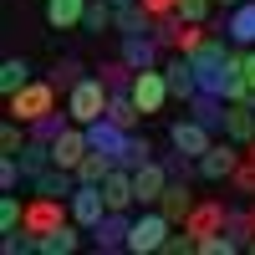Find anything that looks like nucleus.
Here are the masks:
<instances>
[{"instance_id":"nucleus-10","label":"nucleus","mask_w":255,"mask_h":255,"mask_svg":"<svg viewBox=\"0 0 255 255\" xmlns=\"http://www.w3.org/2000/svg\"><path fill=\"white\" fill-rule=\"evenodd\" d=\"M163 82H168V92H174L179 102H194L199 97V77H194V61H189L184 51H174L163 61Z\"/></svg>"},{"instance_id":"nucleus-37","label":"nucleus","mask_w":255,"mask_h":255,"mask_svg":"<svg viewBox=\"0 0 255 255\" xmlns=\"http://www.w3.org/2000/svg\"><path fill=\"white\" fill-rule=\"evenodd\" d=\"M209 10H215V0H179L184 20H209Z\"/></svg>"},{"instance_id":"nucleus-24","label":"nucleus","mask_w":255,"mask_h":255,"mask_svg":"<svg viewBox=\"0 0 255 255\" xmlns=\"http://www.w3.org/2000/svg\"><path fill=\"white\" fill-rule=\"evenodd\" d=\"M26 82H31V61L26 56H5V61H0V92H20V87H26Z\"/></svg>"},{"instance_id":"nucleus-21","label":"nucleus","mask_w":255,"mask_h":255,"mask_svg":"<svg viewBox=\"0 0 255 255\" xmlns=\"http://www.w3.org/2000/svg\"><path fill=\"white\" fill-rule=\"evenodd\" d=\"M108 118H113L118 128H128V133H138V123H143L148 113L133 102V92H113V97H108Z\"/></svg>"},{"instance_id":"nucleus-19","label":"nucleus","mask_w":255,"mask_h":255,"mask_svg":"<svg viewBox=\"0 0 255 255\" xmlns=\"http://www.w3.org/2000/svg\"><path fill=\"white\" fill-rule=\"evenodd\" d=\"M225 113H230V102L225 97H209V92H199L194 102H189V118H199L209 133H225Z\"/></svg>"},{"instance_id":"nucleus-20","label":"nucleus","mask_w":255,"mask_h":255,"mask_svg":"<svg viewBox=\"0 0 255 255\" xmlns=\"http://www.w3.org/2000/svg\"><path fill=\"white\" fill-rule=\"evenodd\" d=\"M36 184V194H51V199H72L77 194V174H72V168H46V174H41V179H31Z\"/></svg>"},{"instance_id":"nucleus-25","label":"nucleus","mask_w":255,"mask_h":255,"mask_svg":"<svg viewBox=\"0 0 255 255\" xmlns=\"http://www.w3.org/2000/svg\"><path fill=\"white\" fill-rule=\"evenodd\" d=\"M97 77H102V87H108V92H133V77H138V72L118 56V61H102Z\"/></svg>"},{"instance_id":"nucleus-26","label":"nucleus","mask_w":255,"mask_h":255,"mask_svg":"<svg viewBox=\"0 0 255 255\" xmlns=\"http://www.w3.org/2000/svg\"><path fill=\"white\" fill-rule=\"evenodd\" d=\"M113 15H118V5H113V0H87L82 31H87V36H102V31H113Z\"/></svg>"},{"instance_id":"nucleus-40","label":"nucleus","mask_w":255,"mask_h":255,"mask_svg":"<svg viewBox=\"0 0 255 255\" xmlns=\"http://www.w3.org/2000/svg\"><path fill=\"white\" fill-rule=\"evenodd\" d=\"M215 5H225V10H235V5H240V0H215Z\"/></svg>"},{"instance_id":"nucleus-38","label":"nucleus","mask_w":255,"mask_h":255,"mask_svg":"<svg viewBox=\"0 0 255 255\" xmlns=\"http://www.w3.org/2000/svg\"><path fill=\"white\" fill-rule=\"evenodd\" d=\"M143 5L153 10V20H158V15H179V0H143Z\"/></svg>"},{"instance_id":"nucleus-4","label":"nucleus","mask_w":255,"mask_h":255,"mask_svg":"<svg viewBox=\"0 0 255 255\" xmlns=\"http://www.w3.org/2000/svg\"><path fill=\"white\" fill-rule=\"evenodd\" d=\"M240 158H245V148H240L235 138L209 143V153L199 158V179H209V184H230V174L240 168Z\"/></svg>"},{"instance_id":"nucleus-2","label":"nucleus","mask_w":255,"mask_h":255,"mask_svg":"<svg viewBox=\"0 0 255 255\" xmlns=\"http://www.w3.org/2000/svg\"><path fill=\"white\" fill-rule=\"evenodd\" d=\"M56 108V82L46 77V82H26L20 92H10L5 97V113L10 118H20V123H36V118H46Z\"/></svg>"},{"instance_id":"nucleus-32","label":"nucleus","mask_w":255,"mask_h":255,"mask_svg":"<svg viewBox=\"0 0 255 255\" xmlns=\"http://www.w3.org/2000/svg\"><path fill=\"white\" fill-rule=\"evenodd\" d=\"M148 158H153V143H148L143 133H133V138H128V153L118 158V168H138V163H148Z\"/></svg>"},{"instance_id":"nucleus-17","label":"nucleus","mask_w":255,"mask_h":255,"mask_svg":"<svg viewBox=\"0 0 255 255\" xmlns=\"http://www.w3.org/2000/svg\"><path fill=\"white\" fill-rule=\"evenodd\" d=\"M102 194H108V209H133L138 194H133V168H118L113 163V174L102 179Z\"/></svg>"},{"instance_id":"nucleus-12","label":"nucleus","mask_w":255,"mask_h":255,"mask_svg":"<svg viewBox=\"0 0 255 255\" xmlns=\"http://www.w3.org/2000/svg\"><path fill=\"white\" fill-rule=\"evenodd\" d=\"M128 138H133V133H128V128H118L113 118H97V123H87V143L97 148V153H108L113 163L128 153Z\"/></svg>"},{"instance_id":"nucleus-33","label":"nucleus","mask_w":255,"mask_h":255,"mask_svg":"<svg viewBox=\"0 0 255 255\" xmlns=\"http://www.w3.org/2000/svg\"><path fill=\"white\" fill-rule=\"evenodd\" d=\"M26 143H31V133H20V118H5V128H0V153H20Z\"/></svg>"},{"instance_id":"nucleus-1","label":"nucleus","mask_w":255,"mask_h":255,"mask_svg":"<svg viewBox=\"0 0 255 255\" xmlns=\"http://www.w3.org/2000/svg\"><path fill=\"white\" fill-rule=\"evenodd\" d=\"M168 230H174V220H168L158 204H143V215L133 220V235H128V250L133 255H158L163 240H168Z\"/></svg>"},{"instance_id":"nucleus-27","label":"nucleus","mask_w":255,"mask_h":255,"mask_svg":"<svg viewBox=\"0 0 255 255\" xmlns=\"http://www.w3.org/2000/svg\"><path fill=\"white\" fill-rule=\"evenodd\" d=\"M31 128V138H41V143H56L61 133H67V128H72V113H46V118H36V123H26Z\"/></svg>"},{"instance_id":"nucleus-3","label":"nucleus","mask_w":255,"mask_h":255,"mask_svg":"<svg viewBox=\"0 0 255 255\" xmlns=\"http://www.w3.org/2000/svg\"><path fill=\"white\" fill-rule=\"evenodd\" d=\"M108 87H102V77H82L77 87L67 92V113H72V123H97V118H108Z\"/></svg>"},{"instance_id":"nucleus-16","label":"nucleus","mask_w":255,"mask_h":255,"mask_svg":"<svg viewBox=\"0 0 255 255\" xmlns=\"http://www.w3.org/2000/svg\"><path fill=\"white\" fill-rule=\"evenodd\" d=\"M158 51H163V46H158L153 36H123V51H118V56H123L133 72H148V67H158Z\"/></svg>"},{"instance_id":"nucleus-14","label":"nucleus","mask_w":255,"mask_h":255,"mask_svg":"<svg viewBox=\"0 0 255 255\" xmlns=\"http://www.w3.org/2000/svg\"><path fill=\"white\" fill-rule=\"evenodd\" d=\"M194 204H199V199H194V189H189V179H168V189L158 194V209H163V215L174 220V225H184Z\"/></svg>"},{"instance_id":"nucleus-7","label":"nucleus","mask_w":255,"mask_h":255,"mask_svg":"<svg viewBox=\"0 0 255 255\" xmlns=\"http://www.w3.org/2000/svg\"><path fill=\"white\" fill-rule=\"evenodd\" d=\"M168 143H174L179 153H189V158H204L209 143H215V133H209L199 118H179L174 128H168Z\"/></svg>"},{"instance_id":"nucleus-41","label":"nucleus","mask_w":255,"mask_h":255,"mask_svg":"<svg viewBox=\"0 0 255 255\" xmlns=\"http://www.w3.org/2000/svg\"><path fill=\"white\" fill-rule=\"evenodd\" d=\"M113 5H133V0H113Z\"/></svg>"},{"instance_id":"nucleus-5","label":"nucleus","mask_w":255,"mask_h":255,"mask_svg":"<svg viewBox=\"0 0 255 255\" xmlns=\"http://www.w3.org/2000/svg\"><path fill=\"white\" fill-rule=\"evenodd\" d=\"M72 220V204L67 199H51V194H36L26 204V225L20 230H31V235H51V230H61Z\"/></svg>"},{"instance_id":"nucleus-22","label":"nucleus","mask_w":255,"mask_h":255,"mask_svg":"<svg viewBox=\"0 0 255 255\" xmlns=\"http://www.w3.org/2000/svg\"><path fill=\"white\" fill-rule=\"evenodd\" d=\"M77 245H82V225H77V220H67L61 230L41 235V245H36V250H41V255H72Z\"/></svg>"},{"instance_id":"nucleus-8","label":"nucleus","mask_w":255,"mask_h":255,"mask_svg":"<svg viewBox=\"0 0 255 255\" xmlns=\"http://www.w3.org/2000/svg\"><path fill=\"white\" fill-rule=\"evenodd\" d=\"M168 163L163 158H148V163H138L133 168V194H138V204H158V194L168 189Z\"/></svg>"},{"instance_id":"nucleus-6","label":"nucleus","mask_w":255,"mask_h":255,"mask_svg":"<svg viewBox=\"0 0 255 255\" xmlns=\"http://www.w3.org/2000/svg\"><path fill=\"white\" fill-rule=\"evenodd\" d=\"M128 235H133V215L128 209H108L92 230H87V240L102 250V255H113V250H128Z\"/></svg>"},{"instance_id":"nucleus-18","label":"nucleus","mask_w":255,"mask_h":255,"mask_svg":"<svg viewBox=\"0 0 255 255\" xmlns=\"http://www.w3.org/2000/svg\"><path fill=\"white\" fill-rule=\"evenodd\" d=\"M225 138H235L240 148L255 143V108H250V102H230V113H225Z\"/></svg>"},{"instance_id":"nucleus-29","label":"nucleus","mask_w":255,"mask_h":255,"mask_svg":"<svg viewBox=\"0 0 255 255\" xmlns=\"http://www.w3.org/2000/svg\"><path fill=\"white\" fill-rule=\"evenodd\" d=\"M225 235L235 240L240 250H250V240H255V225H250V209H230V220H225Z\"/></svg>"},{"instance_id":"nucleus-9","label":"nucleus","mask_w":255,"mask_h":255,"mask_svg":"<svg viewBox=\"0 0 255 255\" xmlns=\"http://www.w3.org/2000/svg\"><path fill=\"white\" fill-rule=\"evenodd\" d=\"M168 97H174V92H168V82H163V67H148V72L133 77V102L143 113H163Z\"/></svg>"},{"instance_id":"nucleus-23","label":"nucleus","mask_w":255,"mask_h":255,"mask_svg":"<svg viewBox=\"0 0 255 255\" xmlns=\"http://www.w3.org/2000/svg\"><path fill=\"white\" fill-rule=\"evenodd\" d=\"M82 15H87V0H46V20H51L56 31L82 26Z\"/></svg>"},{"instance_id":"nucleus-39","label":"nucleus","mask_w":255,"mask_h":255,"mask_svg":"<svg viewBox=\"0 0 255 255\" xmlns=\"http://www.w3.org/2000/svg\"><path fill=\"white\" fill-rule=\"evenodd\" d=\"M245 77H250V87H255V46H245Z\"/></svg>"},{"instance_id":"nucleus-30","label":"nucleus","mask_w":255,"mask_h":255,"mask_svg":"<svg viewBox=\"0 0 255 255\" xmlns=\"http://www.w3.org/2000/svg\"><path fill=\"white\" fill-rule=\"evenodd\" d=\"M26 225V204L15 199V189H5V194H0V235H5V230H20Z\"/></svg>"},{"instance_id":"nucleus-34","label":"nucleus","mask_w":255,"mask_h":255,"mask_svg":"<svg viewBox=\"0 0 255 255\" xmlns=\"http://www.w3.org/2000/svg\"><path fill=\"white\" fill-rule=\"evenodd\" d=\"M230 184H235L240 194H255V153H250V148H245V158H240V168H235V174H230Z\"/></svg>"},{"instance_id":"nucleus-35","label":"nucleus","mask_w":255,"mask_h":255,"mask_svg":"<svg viewBox=\"0 0 255 255\" xmlns=\"http://www.w3.org/2000/svg\"><path fill=\"white\" fill-rule=\"evenodd\" d=\"M20 179H26L20 158L15 153H0V189H20Z\"/></svg>"},{"instance_id":"nucleus-36","label":"nucleus","mask_w":255,"mask_h":255,"mask_svg":"<svg viewBox=\"0 0 255 255\" xmlns=\"http://www.w3.org/2000/svg\"><path fill=\"white\" fill-rule=\"evenodd\" d=\"M235 250H240V245L230 240L225 230H220V235H199V255H235Z\"/></svg>"},{"instance_id":"nucleus-15","label":"nucleus","mask_w":255,"mask_h":255,"mask_svg":"<svg viewBox=\"0 0 255 255\" xmlns=\"http://www.w3.org/2000/svg\"><path fill=\"white\" fill-rule=\"evenodd\" d=\"M225 36L230 46H255V0H240L235 10H225Z\"/></svg>"},{"instance_id":"nucleus-31","label":"nucleus","mask_w":255,"mask_h":255,"mask_svg":"<svg viewBox=\"0 0 255 255\" xmlns=\"http://www.w3.org/2000/svg\"><path fill=\"white\" fill-rule=\"evenodd\" d=\"M82 77H87V67H82V61H77V56H61V61H56V67H51V82H56V87H61V92H72V87H77V82H82Z\"/></svg>"},{"instance_id":"nucleus-28","label":"nucleus","mask_w":255,"mask_h":255,"mask_svg":"<svg viewBox=\"0 0 255 255\" xmlns=\"http://www.w3.org/2000/svg\"><path fill=\"white\" fill-rule=\"evenodd\" d=\"M72 174H77V184H102V179L113 174V158H108V153H97V148H92V153L82 158V163L72 168Z\"/></svg>"},{"instance_id":"nucleus-11","label":"nucleus","mask_w":255,"mask_h":255,"mask_svg":"<svg viewBox=\"0 0 255 255\" xmlns=\"http://www.w3.org/2000/svg\"><path fill=\"white\" fill-rule=\"evenodd\" d=\"M67 204H72V220H77L82 230H92L102 215H108V194H102V184H77V194H72Z\"/></svg>"},{"instance_id":"nucleus-13","label":"nucleus","mask_w":255,"mask_h":255,"mask_svg":"<svg viewBox=\"0 0 255 255\" xmlns=\"http://www.w3.org/2000/svg\"><path fill=\"white\" fill-rule=\"evenodd\" d=\"M225 220H230V209H225V199H199L194 209H189V220H184V230H194V235H220V230H225Z\"/></svg>"}]
</instances>
